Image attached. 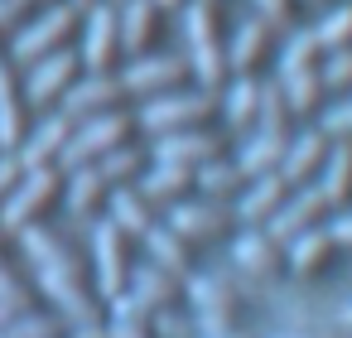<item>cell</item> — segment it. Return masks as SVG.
Segmentation results:
<instances>
[{
  "label": "cell",
  "instance_id": "cell-1",
  "mask_svg": "<svg viewBox=\"0 0 352 338\" xmlns=\"http://www.w3.org/2000/svg\"><path fill=\"white\" fill-rule=\"evenodd\" d=\"M188 304H193L198 333H208V338L236 333L241 328V314H246L241 280L227 275V271H193L188 275Z\"/></svg>",
  "mask_w": 352,
  "mask_h": 338
},
{
  "label": "cell",
  "instance_id": "cell-2",
  "mask_svg": "<svg viewBox=\"0 0 352 338\" xmlns=\"http://www.w3.org/2000/svg\"><path fill=\"white\" fill-rule=\"evenodd\" d=\"M217 112H222L217 92H208V87H174V92H164V97H150L135 121H140V131H150V136H169V131L212 126Z\"/></svg>",
  "mask_w": 352,
  "mask_h": 338
},
{
  "label": "cell",
  "instance_id": "cell-3",
  "mask_svg": "<svg viewBox=\"0 0 352 338\" xmlns=\"http://www.w3.org/2000/svg\"><path fill=\"white\" fill-rule=\"evenodd\" d=\"M140 121L121 107V112H102V116H87V121H78V131H73V140L63 145V155H58V169L68 174V169H78V165H97L107 150H116V145H131V131H135Z\"/></svg>",
  "mask_w": 352,
  "mask_h": 338
},
{
  "label": "cell",
  "instance_id": "cell-4",
  "mask_svg": "<svg viewBox=\"0 0 352 338\" xmlns=\"http://www.w3.org/2000/svg\"><path fill=\"white\" fill-rule=\"evenodd\" d=\"M63 189V169L58 165H39V169H25L20 184L6 193V203H0V232H25Z\"/></svg>",
  "mask_w": 352,
  "mask_h": 338
},
{
  "label": "cell",
  "instance_id": "cell-5",
  "mask_svg": "<svg viewBox=\"0 0 352 338\" xmlns=\"http://www.w3.org/2000/svg\"><path fill=\"white\" fill-rule=\"evenodd\" d=\"M78 6L73 0H63V6H49L39 20H25L20 30H15V63H39L44 54H54V49H63V39L73 34V25H78Z\"/></svg>",
  "mask_w": 352,
  "mask_h": 338
},
{
  "label": "cell",
  "instance_id": "cell-6",
  "mask_svg": "<svg viewBox=\"0 0 352 338\" xmlns=\"http://www.w3.org/2000/svg\"><path fill=\"white\" fill-rule=\"evenodd\" d=\"M227 63L236 78H261L270 63H280V30L265 25L261 15L246 20L232 39H227Z\"/></svg>",
  "mask_w": 352,
  "mask_h": 338
},
{
  "label": "cell",
  "instance_id": "cell-7",
  "mask_svg": "<svg viewBox=\"0 0 352 338\" xmlns=\"http://www.w3.org/2000/svg\"><path fill=\"white\" fill-rule=\"evenodd\" d=\"M193 78V68H188V59H179V54H140V59H131V68L121 73V83H126V92L131 97H164V92H174V87H184Z\"/></svg>",
  "mask_w": 352,
  "mask_h": 338
},
{
  "label": "cell",
  "instance_id": "cell-8",
  "mask_svg": "<svg viewBox=\"0 0 352 338\" xmlns=\"http://www.w3.org/2000/svg\"><path fill=\"white\" fill-rule=\"evenodd\" d=\"M39 290L58 304V314L78 328V324H102V304L92 299V290L82 285V271H54V266H34Z\"/></svg>",
  "mask_w": 352,
  "mask_h": 338
},
{
  "label": "cell",
  "instance_id": "cell-9",
  "mask_svg": "<svg viewBox=\"0 0 352 338\" xmlns=\"http://www.w3.org/2000/svg\"><path fill=\"white\" fill-rule=\"evenodd\" d=\"M236 203H217V198H184L169 208V227H179L193 242H217L236 232Z\"/></svg>",
  "mask_w": 352,
  "mask_h": 338
},
{
  "label": "cell",
  "instance_id": "cell-10",
  "mask_svg": "<svg viewBox=\"0 0 352 338\" xmlns=\"http://www.w3.org/2000/svg\"><path fill=\"white\" fill-rule=\"evenodd\" d=\"M92 261H97V290H102V299H111V295H121L126 285H131V237L107 218L97 232H92Z\"/></svg>",
  "mask_w": 352,
  "mask_h": 338
},
{
  "label": "cell",
  "instance_id": "cell-11",
  "mask_svg": "<svg viewBox=\"0 0 352 338\" xmlns=\"http://www.w3.org/2000/svg\"><path fill=\"white\" fill-rule=\"evenodd\" d=\"M227 155V131H212V126H193V131H169V136H155L150 145V160H169V165H208V160H222Z\"/></svg>",
  "mask_w": 352,
  "mask_h": 338
},
{
  "label": "cell",
  "instance_id": "cell-12",
  "mask_svg": "<svg viewBox=\"0 0 352 338\" xmlns=\"http://www.w3.org/2000/svg\"><path fill=\"white\" fill-rule=\"evenodd\" d=\"M232 261L246 280H280L289 271V251L285 242H275L265 227H246L236 242H232Z\"/></svg>",
  "mask_w": 352,
  "mask_h": 338
},
{
  "label": "cell",
  "instance_id": "cell-13",
  "mask_svg": "<svg viewBox=\"0 0 352 338\" xmlns=\"http://www.w3.org/2000/svg\"><path fill=\"white\" fill-rule=\"evenodd\" d=\"M126 83L116 73H82L68 92H63V112L73 121H87V116H102V112H121L126 102Z\"/></svg>",
  "mask_w": 352,
  "mask_h": 338
},
{
  "label": "cell",
  "instance_id": "cell-14",
  "mask_svg": "<svg viewBox=\"0 0 352 338\" xmlns=\"http://www.w3.org/2000/svg\"><path fill=\"white\" fill-rule=\"evenodd\" d=\"M78 59L87 73H111V63L121 59V10H111V6L87 10V34H82Z\"/></svg>",
  "mask_w": 352,
  "mask_h": 338
},
{
  "label": "cell",
  "instance_id": "cell-15",
  "mask_svg": "<svg viewBox=\"0 0 352 338\" xmlns=\"http://www.w3.org/2000/svg\"><path fill=\"white\" fill-rule=\"evenodd\" d=\"M328 213H333V208H328V203H323V193L309 184V189H294V198H289V203L265 222V232H270L275 242H285V246H289V242H294V237H304L309 227H323V222H328Z\"/></svg>",
  "mask_w": 352,
  "mask_h": 338
},
{
  "label": "cell",
  "instance_id": "cell-16",
  "mask_svg": "<svg viewBox=\"0 0 352 338\" xmlns=\"http://www.w3.org/2000/svg\"><path fill=\"white\" fill-rule=\"evenodd\" d=\"M285 251H289V275H299V280H318V275L338 271V256H342L333 227H309V232L294 237Z\"/></svg>",
  "mask_w": 352,
  "mask_h": 338
},
{
  "label": "cell",
  "instance_id": "cell-17",
  "mask_svg": "<svg viewBox=\"0 0 352 338\" xmlns=\"http://www.w3.org/2000/svg\"><path fill=\"white\" fill-rule=\"evenodd\" d=\"M82 68V59L78 54H68V49H54V54H44L39 63H30V78H25V97L34 102V107H44V102H54V97H63L78 78Z\"/></svg>",
  "mask_w": 352,
  "mask_h": 338
},
{
  "label": "cell",
  "instance_id": "cell-18",
  "mask_svg": "<svg viewBox=\"0 0 352 338\" xmlns=\"http://www.w3.org/2000/svg\"><path fill=\"white\" fill-rule=\"evenodd\" d=\"M150 203H160V208H174V203H184V198H193L198 193V169L193 165H169V160H150V169L140 174V184H135Z\"/></svg>",
  "mask_w": 352,
  "mask_h": 338
},
{
  "label": "cell",
  "instance_id": "cell-19",
  "mask_svg": "<svg viewBox=\"0 0 352 338\" xmlns=\"http://www.w3.org/2000/svg\"><path fill=\"white\" fill-rule=\"evenodd\" d=\"M289 198H294V184H289L285 174H261V179H251V184L241 189V198H236V218H241L246 227H265Z\"/></svg>",
  "mask_w": 352,
  "mask_h": 338
},
{
  "label": "cell",
  "instance_id": "cell-20",
  "mask_svg": "<svg viewBox=\"0 0 352 338\" xmlns=\"http://www.w3.org/2000/svg\"><path fill=\"white\" fill-rule=\"evenodd\" d=\"M73 131H78V121L68 116V112H58V116H49V121H39L25 140H20V169H39V165H58V155H63V145L73 140Z\"/></svg>",
  "mask_w": 352,
  "mask_h": 338
},
{
  "label": "cell",
  "instance_id": "cell-21",
  "mask_svg": "<svg viewBox=\"0 0 352 338\" xmlns=\"http://www.w3.org/2000/svg\"><path fill=\"white\" fill-rule=\"evenodd\" d=\"M328 150H333V140L314 126V131H304V136H289V150H285V165H280V174L294 184V189H309L318 174H323V165H328Z\"/></svg>",
  "mask_w": 352,
  "mask_h": 338
},
{
  "label": "cell",
  "instance_id": "cell-22",
  "mask_svg": "<svg viewBox=\"0 0 352 338\" xmlns=\"http://www.w3.org/2000/svg\"><path fill=\"white\" fill-rule=\"evenodd\" d=\"M145 246H150V261L155 266H164V271H174L184 280L198 271V242L184 237L179 227H150L145 232Z\"/></svg>",
  "mask_w": 352,
  "mask_h": 338
},
{
  "label": "cell",
  "instance_id": "cell-23",
  "mask_svg": "<svg viewBox=\"0 0 352 338\" xmlns=\"http://www.w3.org/2000/svg\"><path fill=\"white\" fill-rule=\"evenodd\" d=\"M131 290H135L145 304H155V309H179V304L188 299V280L174 275V271H164V266H155V261L131 271Z\"/></svg>",
  "mask_w": 352,
  "mask_h": 338
},
{
  "label": "cell",
  "instance_id": "cell-24",
  "mask_svg": "<svg viewBox=\"0 0 352 338\" xmlns=\"http://www.w3.org/2000/svg\"><path fill=\"white\" fill-rule=\"evenodd\" d=\"M314 189L323 193V203H328L333 213H347V208H352V140H333L328 165H323V174L314 179Z\"/></svg>",
  "mask_w": 352,
  "mask_h": 338
},
{
  "label": "cell",
  "instance_id": "cell-25",
  "mask_svg": "<svg viewBox=\"0 0 352 338\" xmlns=\"http://www.w3.org/2000/svg\"><path fill=\"white\" fill-rule=\"evenodd\" d=\"M111 222H116L126 237H145L150 227H160V203H150L135 184L111 189Z\"/></svg>",
  "mask_w": 352,
  "mask_h": 338
},
{
  "label": "cell",
  "instance_id": "cell-26",
  "mask_svg": "<svg viewBox=\"0 0 352 338\" xmlns=\"http://www.w3.org/2000/svg\"><path fill=\"white\" fill-rule=\"evenodd\" d=\"M155 34H160V6L155 0H126V10H121V54H131V59L150 54Z\"/></svg>",
  "mask_w": 352,
  "mask_h": 338
},
{
  "label": "cell",
  "instance_id": "cell-27",
  "mask_svg": "<svg viewBox=\"0 0 352 338\" xmlns=\"http://www.w3.org/2000/svg\"><path fill=\"white\" fill-rule=\"evenodd\" d=\"M261 92H265V78H232V83H227V92H222V116H227L232 131H256Z\"/></svg>",
  "mask_w": 352,
  "mask_h": 338
},
{
  "label": "cell",
  "instance_id": "cell-28",
  "mask_svg": "<svg viewBox=\"0 0 352 338\" xmlns=\"http://www.w3.org/2000/svg\"><path fill=\"white\" fill-rule=\"evenodd\" d=\"M20 246H25V256H30L34 266H54V271H82V266H78V251H73L63 237H54L49 227H39V222H30V227L20 232Z\"/></svg>",
  "mask_w": 352,
  "mask_h": 338
},
{
  "label": "cell",
  "instance_id": "cell-29",
  "mask_svg": "<svg viewBox=\"0 0 352 338\" xmlns=\"http://www.w3.org/2000/svg\"><path fill=\"white\" fill-rule=\"evenodd\" d=\"M251 179H246V169L236 165V160H208V165H198V198H217V203H232V198H241V189H246Z\"/></svg>",
  "mask_w": 352,
  "mask_h": 338
},
{
  "label": "cell",
  "instance_id": "cell-30",
  "mask_svg": "<svg viewBox=\"0 0 352 338\" xmlns=\"http://www.w3.org/2000/svg\"><path fill=\"white\" fill-rule=\"evenodd\" d=\"M280 87H285V97H289V107H294V116H299V121L323 116V97H328L323 68H314V73H285V78H280Z\"/></svg>",
  "mask_w": 352,
  "mask_h": 338
},
{
  "label": "cell",
  "instance_id": "cell-31",
  "mask_svg": "<svg viewBox=\"0 0 352 338\" xmlns=\"http://www.w3.org/2000/svg\"><path fill=\"white\" fill-rule=\"evenodd\" d=\"M285 150H289V140H285V136H265V131H256V136L246 140V150L236 155V165L246 169V179L280 174V165H285Z\"/></svg>",
  "mask_w": 352,
  "mask_h": 338
},
{
  "label": "cell",
  "instance_id": "cell-32",
  "mask_svg": "<svg viewBox=\"0 0 352 338\" xmlns=\"http://www.w3.org/2000/svg\"><path fill=\"white\" fill-rule=\"evenodd\" d=\"M63 193H68V208L73 213H92L102 198H111V184L102 179L97 165H78V169L63 174Z\"/></svg>",
  "mask_w": 352,
  "mask_h": 338
},
{
  "label": "cell",
  "instance_id": "cell-33",
  "mask_svg": "<svg viewBox=\"0 0 352 338\" xmlns=\"http://www.w3.org/2000/svg\"><path fill=\"white\" fill-rule=\"evenodd\" d=\"M314 68H323V44H318V34L314 30H289L285 34V44H280V78L285 73H314Z\"/></svg>",
  "mask_w": 352,
  "mask_h": 338
},
{
  "label": "cell",
  "instance_id": "cell-34",
  "mask_svg": "<svg viewBox=\"0 0 352 338\" xmlns=\"http://www.w3.org/2000/svg\"><path fill=\"white\" fill-rule=\"evenodd\" d=\"M97 169H102V179H107L111 189L140 184V174L150 169V150H135V145H116V150H107V155L97 160Z\"/></svg>",
  "mask_w": 352,
  "mask_h": 338
},
{
  "label": "cell",
  "instance_id": "cell-35",
  "mask_svg": "<svg viewBox=\"0 0 352 338\" xmlns=\"http://www.w3.org/2000/svg\"><path fill=\"white\" fill-rule=\"evenodd\" d=\"M294 107H289V97H285V87L280 83H265V92H261V116H256V131H265V136H294Z\"/></svg>",
  "mask_w": 352,
  "mask_h": 338
},
{
  "label": "cell",
  "instance_id": "cell-36",
  "mask_svg": "<svg viewBox=\"0 0 352 338\" xmlns=\"http://www.w3.org/2000/svg\"><path fill=\"white\" fill-rule=\"evenodd\" d=\"M314 34H318L323 54H333V49H352V0H333V10L314 25Z\"/></svg>",
  "mask_w": 352,
  "mask_h": 338
},
{
  "label": "cell",
  "instance_id": "cell-37",
  "mask_svg": "<svg viewBox=\"0 0 352 338\" xmlns=\"http://www.w3.org/2000/svg\"><path fill=\"white\" fill-rule=\"evenodd\" d=\"M6 333H10V338H63V319H58V314H34V309H25V314H15V319L6 324Z\"/></svg>",
  "mask_w": 352,
  "mask_h": 338
},
{
  "label": "cell",
  "instance_id": "cell-38",
  "mask_svg": "<svg viewBox=\"0 0 352 338\" xmlns=\"http://www.w3.org/2000/svg\"><path fill=\"white\" fill-rule=\"evenodd\" d=\"M304 0H256V15L265 20V25H275L280 34H289V30H299L304 25Z\"/></svg>",
  "mask_w": 352,
  "mask_h": 338
},
{
  "label": "cell",
  "instance_id": "cell-39",
  "mask_svg": "<svg viewBox=\"0 0 352 338\" xmlns=\"http://www.w3.org/2000/svg\"><path fill=\"white\" fill-rule=\"evenodd\" d=\"M20 140H25L20 97H6V102H0V150H20Z\"/></svg>",
  "mask_w": 352,
  "mask_h": 338
},
{
  "label": "cell",
  "instance_id": "cell-40",
  "mask_svg": "<svg viewBox=\"0 0 352 338\" xmlns=\"http://www.w3.org/2000/svg\"><path fill=\"white\" fill-rule=\"evenodd\" d=\"M323 83H328V92H352V49L323 54Z\"/></svg>",
  "mask_w": 352,
  "mask_h": 338
},
{
  "label": "cell",
  "instance_id": "cell-41",
  "mask_svg": "<svg viewBox=\"0 0 352 338\" xmlns=\"http://www.w3.org/2000/svg\"><path fill=\"white\" fill-rule=\"evenodd\" d=\"M0 304H10L15 314H25V309H34V295H30V285L0 261Z\"/></svg>",
  "mask_w": 352,
  "mask_h": 338
},
{
  "label": "cell",
  "instance_id": "cell-42",
  "mask_svg": "<svg viewBox=\"0 0 352 338\" xmlns=\"http://www.w3.org/2000/svg\"><path fill=\"white\" fill-rule=\"evenodd\" d=\"M34 6H39V0H0V34H15L30 20Z\"/></svg>",
  "mask_w": 352,
  "mask_h": 338
},
{
  "label": "cell",
  "instance_id": "cell-43",
  "mask_svg": "<svg viewBox=\"0 0 352 338\" xmlns=\"http://www.w3.org/2000/svg\"><path fill=\"white\" fill-rule=\"evenodd\" d=\"M188 319L179 309H155V338H188Z\"/></svg>",
  "mask_w": 352,
  "mask_h": 338
},
{
  "label": "cell",
  "instance_id": "cell-44",
  "mask_svg": "<svg viewBox=\"0 0 352 338\" xmlns=\"http://www.w3.org/2000/svg\"><path fill=\"white\" fill-rule=\"evenodd\" d=\"M20 174H25V169H20V160H0V203H6V193L20 184Z\"/></svg>",
  "mask_w": 352,
  "mask_h": 338
},
{
  "label": "cell",
  "instance_id": "cell-45",
  "mask_svg": "<svg viewBox=\"0 0 352 338\" xmlns=\"http://www.w3.org/2000/svg\"><path fill=\"white\" fill-rule=\"evenodd\" d=\"M333 237H338V246H342V251H352V208L333 222Z\"/></svg>",
  "mask_w": 352,
  "mask_h": 338
},
{
  "label": "cell",
  "instance_id": "cell-46",
  "mask_svg": "<svg viewBox=\"0 0 352 338\" xmlns=\"http://www.w3.org/2000/svg\"><path fill=\"white\" fill-rule=\"evenodd\" d=\"M6 97H15V68L0 63V102H6Z\"/></svg>",
  "mask_w": 352,
  "mask_h": 338
},
{
  "label": "cell",
  "instance_id": "cell-47",
  "mask_svg": "<svg viewBox=\"0 0 352 338\" xmlns=\"http://www.w3.org/2000/svg\"><path fill=\"white\" fill-rule=\"evenodd\" d=\"M73 338H111V333H107V324H78Z\"/></svg>",
  "mask_w": 352,
  "mask_h": 338
},
{
  "label": "cell",
  "instance_id": "cell-48",
  "mask_svg": "<svg viewBox=\"0 0 352 338\" xmlns=\"http://www.w3.org/2000/svg\"><path fill=\"white\" fill-rule=\"evenodd\" d=\"M155 6H160V10H184L188 0H155Z\"/></svg>",
  "mask_w": 352,
  "mask_h": 338
},
{
  "label": "cell",
  "instance_id": "cell-49",
  "mask_svg": "<svg viewBox=\"0 0 352 338\" xmlns=\"http://www.w3.org/2000/svg\"><path fill=\"white\" fill-rule=\"evenodd\" d=\"M10 319H15V309H10V304H0V328H6Z\"/></svg>",
  "mask_w": 352,
  "mask_h": 338
},
{
  "label": "cell",
  "instance_id": "cell-50",
  "mask_svg": "<svg viewBox=\"0 0 352 338\" xmlns=\"http://www.w3.org/2000/svg\"><path fill=\"white\" fill-rule=\"evenodd\" d=\"M304 6H333V0H304Z\"/></svg>",
  "mask_w": 352,
  "mask_h": 338
},
{
  "label": "cell",
  "instance_id": "cell-51",
  "mask_svg": "<svg viewBox=\"0 0 352 338\" xmlns=\"http://www.w3.org/2000/svg\"><path fill=\"white\" fill-rule=\"evenodd\" d=\"M222 338H246V333H241V328H236V333H222Z\"/></svg>",
  "mask_w": 352,
  "mask_h": 338
},
{
  "label": "cell",
  "instance_id": "cell-52",
  "mask_svg": "<svg viewBox=\"0 0 352 338\" xmlns=\"http://www.w3.org/2000/svg\"><path fill=\"white\" fill-rule=\"evenodd\" d=\"M73 6H78V10H82V6H92V0H73Z\"/></svg>",
  "mask_w": 352,
  "mask_h": 338
},
{
  "label": "cell",
  "instance_id": "cell-53",
  "mask_svg": "<svg viewBox=\"0 0 352 338\" xmlns=\"http://www.w3.org/2000/svg\"><path fill=\"white\" fill-rule=\"evenodd\" d=\"M285 338H309V333H285Z\"/></svg>",
  "mask_w": 352,
  "mask_h": 338
},
{
  "label": "cell",
  "instance_id": "cell-54",
  "mask_svg": "<svg viewBox=\"0 0 352 338\" xmlns=\"http://www.w3.org/2000/svg\"><path fill=\"white\" fill-rule=\"evenodd\" d=\"M0 338H10V333H6V328H0Z\"/></svg>",
  "mask_w": 352,
  "mask_h": 338
},
{
  "label": "cell",
  "instance_id": "cell-55",
  "mask_svg": "<svg viewBox=\"0 0 352 338\" xmlns=\"http://www.w3.org/2000/svg\"><path fill=\"white\" fill-rule=\"evenodd\" d=\"M347 324H352V309H347Z\"/></svg>",
  "mask_w": 352,
  "mask_h": 338
},
{
  "label": "cell",
  "instance_id": "cell-56",
  "mask_svg": "<svg viewBox=\"0 0 352 338\" xmlns=\"http://www.w3.org/2000/svg\"><path fill=\"white\" fill-rule=\"evenodd\" d=\"M217 6H222V0H217Z\"/></svg>",
  "mask_w": 352,
  "mask_h": 338
}]
</instances>
